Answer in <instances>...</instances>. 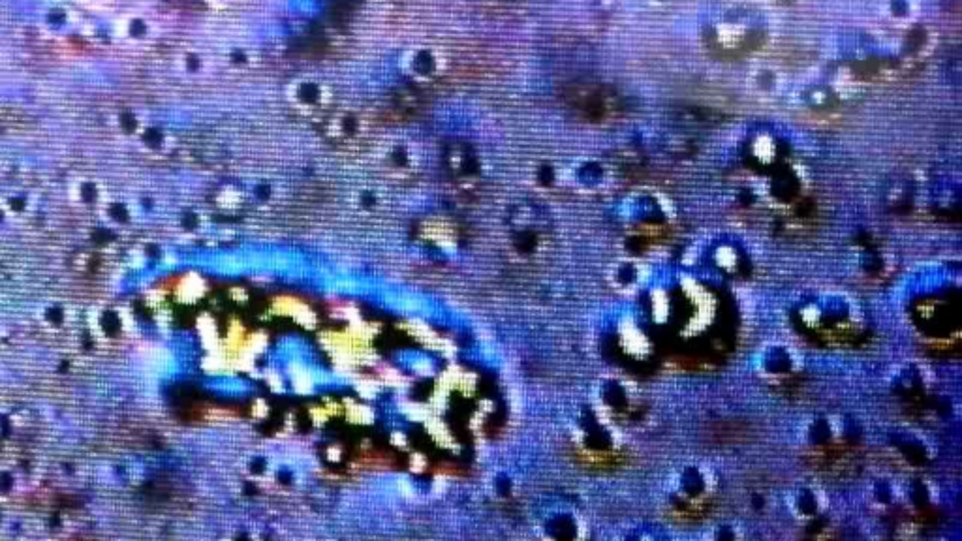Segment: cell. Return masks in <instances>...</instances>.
<instances>
[{
    "mask_svg": "<svg viewBox=\"0 0 962 541\" xmlns=\"http://www.w3.org/2000/svg\"><path fill=\"white\" fill-rule=\"evenodd\" d=\"M448 66L446 55L433 46L412 47L403 57V70L414 81H433L438 79Z\"/></svg>",
    "mask_w": 962,
    "mask_h": 541,
    "instance_id": "1",
    "label": "cell"
},
{
    "mask_svg": "<svg viewBox=\"0 0 962 541\" xmlns=\"http://www.w3.org/2000/svg\"><path fill=\"white\" fill-rule=\"evenodd\" d=\"M113 38L126 46H149L158 34L156 23L143 14H126L113 23Z\"/></svg>",
    "mask_w": 962,
    "mask_h": 541,
    "instance_id": "2",
    "label": "cell"
},
{
    "mask_svg": "<svg viewBox=\"0 0 962 541\" xmlns=\"http://www.w3.org/2000/svg\"><path fill=\"white\" fill-rule=\"evenodd\" d=\"M290 100L295 108L305 111H318L326 108L331 100V91L326 83L314 78H301L290 85Z\"/></svg>",
    "mask_w": 962,
    "mask_h": 541,
    "instance_id": "3",
    "label": "cell"
},
{
    "mask_svg": "<svg viewBox=\"0 0 962 541\" xmlns=\"http://www.w3.org/2000/svg\"><path fill=\"white\" fill-rule=\"evenodd\" d=\"M76 23H78V17L64 4H51L42 16V27L46 29L47 34H53V36L70 34L74 31Z\"/></svg>",
    "mask_w": 962,
    "mask_h": 541,
    "instance_id": "4",
    "label": "cell"
},
{
    "mask_svg": "<svg viewBox=\"0 0 962 541\" xmlns=\"http://www.w3.org/2000/svg\"><path fill=\"white\" fill-rule=\"evenodd\" d=\"M177 70L183 76H205L209 72V59L198 49H187L177 57Z\"/></svg>",
    "mask_w": 962,
    "mask_h": 541,
    "instance_id": "5",
    "label": "cell"
},
{
    "mask_svg": "<svg viewBox=\"0 0 962 541\" xmlns=\"http://www.w3.org/2000/svg\"><path fill=\"white\" fill-rule=\"evenodd\" d=\"M228 64L232 68H250L252 64V55H250L249 49H243V47H235L230 53H228Z\"/></svg>",
    "mask_w": 962,
    "mask_h": 541,
    "instance_id": "6",
    "label": "cell"
},
{
    "mask_svg": "<svg viewBox=\"0 0 962 541\" xmlns=\"http://www.w3.org/2000/svg\"><path fill=\"white\" fill-rule=\"evenodd\" d=\"M81 6L89 8V10H100V8H106L109 6L113 0H78Z\"/></svg>",
    "mask_w": 962,
    "mask_h": 541,
    "instance_id": "7",
    "label": "cell"
},
{
    "mask_svg": "<svg viewBox=\"0 0 962 541\" xmlns=\"http://www.w3.org/2000/svg\"><path fill=\"white\" fill-rule=\"evenodd\" d=\"M205 2L211 4V6H215V8H224V6H230L235 0H205Z\"/></svg>",
    "mask_w": 962,
    "mask_h": 541,
    "instance_id": "8",
    "label": "cell"
}]
</instances>
